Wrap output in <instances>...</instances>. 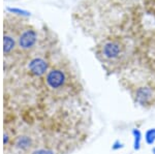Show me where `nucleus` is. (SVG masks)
Segmentation results:
<instances>
[{
    "label": "nucleus",
    "mask_w": 155,
    "mask_h": 154,
    "mask_svg": "<svg viewBox=\"0 0 155 154\" xmlns=\"http://www.w3.org/2000/svg\"><path fill=\"white\" fill-rule=\"evenodd\" d=\"M153 152H154V153H155V149H154V150H153Z\"/></svg>",
    "instance_id": "obj_4"
},
{
    "label": "nucleus",
    "mask_w": 155,
    "mask_h": 154,
    "mask_svg": "<svg viewBox=\"0 0 155 154\" xmlns=\"http://www.w3.org/2000/svg\"><path fill=\"white\" fill-rule=\"evenodd\" d=\"M122 51L121 44L117 41H109V43L104 44V48H102V54L107 59H115L117 58Z\"/></svg>",
    "instance_id": "obj_1"
},
{
    "label": "nucleus",
    "mask_w": 155,
    "mask_h": 154,
    "mask_svg": "<svg viewBox=\"0 0 155 154\" xmlns=\"http://www.w3.org/2000/svg\"><path fill=\"white\" fill-rule=\"evenodd\" d=\"M146 140H147V142H148L149 144H152L154 142V140H155V129L149 130L148 133H146Z\"/></svg>",
    "instance_id": "obj_3"
},
{
    "label": "nucleus",
    "mask_w": 155,
    "mask_h": 154,
    "mask_svg": "<svg viewBox=\"0 0 155 154\" xmlns=\"http://www.w3.org/2000/svg\"><path fill=\"white\" fill-rule=\"evenodd\" d=\"M151 90L148 88H141L139 91H137V98L140 99V101H142V103H144V101L148 100L150 98V96H151Z\"/></svg>",
    "instance_id": "obj_2"
}]
</instances>
